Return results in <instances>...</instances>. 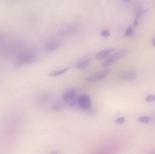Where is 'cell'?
<instances>
[{"mask_svg": "<svg viewBox=\"0 0 155 154\" xmlns=\"http://www.w3.org/2000/svg\"><path fill=\"white\" fill-rule=\"evenodd\" d=\"M63 99L65 102L69 103L70 106H73L76 103L75 90L73 89L67 90L63 95Z\"/></svg>", "mask_w": 155, "mask_h": 154, "instance_id": "cell-7", "label": "cell"}, {"mask_svg": "<svg viewBox=\"0 0 155 154\" xmlns=\"http://www.w3.org/2000/svg\"><path fill=\"white\" fill-rule=\"evenodd\" d=\"M115 50V48H113L101 50L96 54L95 58L98 61L103 60L108 58Z\"/></svg>", "mask_w": 155, "mask_h": 154, "instance_id": "cell-10", "label": "cell"}, {"mask_svg": "<svg viewBox=\"0 0 155 154\" xmlns=\"http://www.w3.org/2000/svg\"><path fill=\"white\" fill-rule=\"evenodd\" d=\"M146 102H151L155 101V95H149L145 98Z\"/></svg>", "mask_w": 155, "mask_h": 154, "instance_id": "cell-16", "label": "cell"}, {"mask_svg": "<svg viewBox=\"0 0 155 154\" xmlns=\"http://www.w3.org/2000/svg\"><path fill=\"white\" fill-rule=\"evenodd\" d=\"M122 1L125 2H129L131 0H122Z\"/></svg>", "mask_w": 155, "mask_h": 154, "instance_id": "cell-21", "label": "cell"}, {"mask_svg": "<svg viewBox=\"0 0 155 154\" xmlns=\"http://www.w3.org/2000/svg\"><path fill=\"white\" fill-rule=\"evenodd\" d=\"M101 35L105 37H108L110 36V33L107 30H104L101 32Z\"/></svg>", "mask_w": 155, "mask_h": 154, "instance_id": "cell-18", "label": "cell"}, {"mask_svg": "<svg viewBox=\"0 0 155 154\" xmlns=\"http://www.w3.org/2000/svg\"><path fill=\"white\" fill-rule=\"evenodd\" d=\"M154 121L155 122V117L154 118Z\"/></svg>", "mask_w": 155, "mask_h": 154, "instance_id": "cell-22", "label": "cell"}, {"mask_svg": "<svg viewBox=\"0 0 155 154\" xmlns=\"http://www.w3.org/2000/svg\"><path fill=\"white\" fill-rule=\"evenodd\" d=\"M109 73V71L107 70L99 71L91 74L86 78L88 82H95L100 81L107 77Z\"/></svg>", "mask_w": 155, "mask_h": 154, "instance_id": "cell-6", "label": "cell"}, {"mask_svg": "<svg viewBox=\"0 0 155 154\" xmlns=\"http://www.w3.org/2000/svg\"><path fill=\"white\" fill-rule=\"evenodd\" d=\"M62 42L59 39H53L47 41L44 46V50L46 53H51L60 47Z\"/></svg>", "mask_w": 155, "mask_h": 154, "instance_id": "cell-5", "label": "cell"}, {"mask_svg": "<svg viewBox=\"0 0 155 154\" xmlns=\"http://www.w3.org/2000/svg\"><path fill=\"white\" fill-rule=\"evenodd\" d=\"M70 68V67H67L63 69L60 70L54 71H52L49 74V76L51 77H56L60 76L67 72Z\"/></svg>", "mask_w": 155, "mask_h": 154, "instance_id": "cell-11", "label": "cell"}, {"mask_svg": "<svg viewBox=\"0 0 155 154\" xmlns=\"http://www.w3.org/2000/svg\"><path fill=\"white\" fill-rule=\"evenodd\" d=\"M64 107V103L61 102H57L52 105L51 110L54 111H58L61 110Z\"/></svg>", "mask_w": 155, "mask_h": 154, "instance_id": "cell-13", "label": "cell"}, {"mask_svg": "<svg viewBox=\"0 0 155 154\" xmlns=\"http://www.w3.org/2000/svg\"><path fill=\"white\" fill-rule=\"evenodd\" d=\"M128 51L126 48H122L118 50L113 55L109 57L102 64V67L104 68L109 67L119 60L123 58L128 53Z\"/></svg>", "mask_w": 155, "mask_h": 154, "instance_id": "cell-2", "label": "cell"}, {"mask_svg": "<svg viewBox=\"0 0 155 154\" xmlns=\"http://www.w3.org/2000/svg\"><path fill=\"white\" fill-rule=\"evenodd\" d=\"M37 59L36 51L32 49H22L16 55L15 65L17 67L32 64Z\"/></svg>", "mask_w": 155, "mask_h": 154, "instance_id": "cell-1", "label": "cell"}, {"mask_svg": "<svg viewBox=\"0 0 155 154\" xmlns=\"http://www.w3.org/2000/svg\"><path fill=\"white\" fill-rule=\"evenodd\" d=\"M50 95L48 94H44L39 96L37 98L38 102L40 104L46 103L50 99Z\"/></svg>", "mask_w": 155, "mask_h": 154, "instance_id": "cell-12", "label": "cell"}, {"mask_svg": "<svg viewBox=\"0 0 155 154\" xmlns=\"http://www.w3.org/2000/svg\"><path fill=\"white\" fill-rule=\"evenodd\" d=\"M137 77L136 72L132 71H127L121 72L118 75V78L121 80L130 81L134 80Z\"/></svg>", "mask_w": 155, "mask_h": 154, "instance_id": "cell-8", "label": "cell"}, {"mask_svg": "<svg viewBox=\"0 0 155 154\" xmlns=\"http://www.w3.org/2000/svg\"><path fill=\"white\" fill-rule=\"evenodd\" d=\"M153 45L154 46H155V37L154 38L153 40Z\"/></svg>", "mask_w": 155, "mask_h": 154, "instance_id": "cell-20", "label": "cell"}, {"mask_svg": "<svg viewBox=\"0 0 155 154\" xmlns=\"http://www.w3.org/2000/svg\"><path fill=\"white\" fill-rule=\"evenodd\" d=\"M93 59L90 57L83 59L77 62L75 67L79 70L83 71L87 68L92 63Z\"/></svg>", "mask_w": 155, "mask_h": 154, "instance_id": "cell-9", "label": "cell"}, {"mask_svg": "<svg viewBox=\"0 0 155 154\" xmlns=\"http://www.w3.org/2000/svg\"><path fill=\"white\" fill-rule=\"evenodd\" d=\"M81 29V26L79 24H73L64 28L59 31V36L62 37L70 36L77 34Z\"/></svg>", "mask_w": 155, "mask_h": 154, "instance_id": "cell-3", "label": "cell"}, {"mask_svg": "<svg viewBox=\"0 0 155 154\" xmlns=\"http://www.w3.org/2000/svg\"><path fill=\"white\" fill-rule=\"evenodd\" d=\"M76 103L81 109L89 110L91 108V99L90 96L86 94L80 95L76 98Z\"/></svg>", "mask_w": 155, "mask_h": 154, "instance_id": "cell-4", "label": "cell"}, {"mask_svg": "<svg viewBox=\"0 0 155 154\" xmlns=\"http://www.w3.org/2000/svg\"><path fill=\"white\" fill-rule=\"evenodd\" d=\"M133 35V30L132 27L129 26L126 29L124 35L126 37H131Z\"/></svg>", "mask_w": 155, "mask_h": 154, "instance_id": "cell-15", "label": "cell"}, {"mask_svg": "<svg viewBox=\"0 0 155 154\" xmlns=\"http://www.w3.org/2000/svg\"><path fill=\"white\" fill-rule=\"evenodd\" d=\"M138 121L139 122L143 123H148L150 121V118L147 116H141L139 118Z\"/></svg>", "mask_w": 155, "mask_h": 154, "instance_id": "cell-14", "label": "cell"}, {"mask_svg": "<svg viewBox=\"0 0 155 154\" xmlns=\"http://www.w3.org/2000/svg\"><path fill=\"white\" fill-rule=\"evenodd\" d=\"M139 20V19L136 18L135 20H134V22H133V26L134 27H137L139 26L140 23Z\"/></svg>", "mask_w": 155, "mask_h": 154, "instance_id": "cell-19", "label": "cell"}, {"mask_svg": "<svg viewBox=\"0 0 155 154\" xmlns=\"http://www.w3.org/2000/svg\"><path fill=\"white\" fill-rule=\"evenodd\" d=\"M124 122H125V118L124 117H119L116 119L115 120L116 123L118 124H122Z\"/></svg>", "mask_w": 155, "mask_h": 154, "instance_id": "cell-17", "label": "cell"}]
</instances>
